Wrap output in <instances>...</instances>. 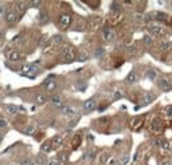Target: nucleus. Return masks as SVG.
<instances>
[{"instance_id": "nucleus-38", "label": "nucleus", "mask_w": 172, "mask_h": 165, "mask_svg": "<svg viewBox=\"0 0 172 165\" xmlns=\"http://www.w3.org/2000/svg\"><path fill=\"white\" fill-rule=\"evenodd\" d=\"M41 1H31V6L32 7H40Z\"/></svg>"}, {"instance_id": "nucleus-31", "label": "nucleus", "mask_w": 172, "mask_h": 165, "mask_svg": "<svg viewBox=\"0 0 172 165\" xmlns=\"http://www.w3.org/2000/svg\"><path fill=\"white\" fill-rule=\"evenodd\" d=\"M34 130H36V128H34V127H28V128L25 129V133H27V135H33V133H34Z\"/></svg>"}, {"instance_id": "nucleus-6", "label": "nucleus", "mask_w": 172, "mask_h": 165, "mask_svg": "<svg viewBox=\"0 0 172 165\" xmlns=\"http://www.w3.org/2000/svg\"><path fill=\"white\" fill-rule=\"evenodd\" d=\"M159 87H160L163 91H166V92H168V91L172 89V84L169 83L168 79H166V77H163L160 81H159Z\"/></svg>"}, {"instance_id": "nucleus-24", "label": "nucleus", "mask_w": 172, "mask_h": 165, "mask_svg": "<svg viewBox=\"0 0 172 165\" xmlns=\"http://www.w3.org/2000/svg\"><path fill=\"white\" fill-rule=\"evenodd\" d=\"M7 110H8L9 113H11V115H15V113L17 112V107L16 105H7Z\"/></svg>"}, {"instance_id": "nucleus-12", "label": "nucleus", "mask_w": 172, "mask_h": 165, "mask_svg": "<svg viewBox=\"0 0 172 165\" xmlns=\"http://www.w3.org/2000/svg\"><path fill=\"white\" fill-rule=\"evenodd\" d=\"M159 48H160L163 52H168V51H171L172 49V41H169V40L162 41V43L159 44Z\"/></svg>"}, {"instance_id": "nucleus-3", "label": "nucleus", "mask_w": 172, "mask_h": 165, "mask_svg": "<svg viewBox=\"0 0 172 165\" xmlns=\"http://www.w3.org/2000/svg\"><path fill=\"white\" fill-rule=\"evenodd\" d=\"M60 25L62 27V28H68L69 25H70V23H72V16L68 13H64L60 16Z\"/></svg>"}, {"instance_id": "nucleus-29", "label": "nucleus", "mask_w": 172, "mask_h": 165, "mask_svg": "<svg viewBox=\"0 0 172 165\" xmlns=\"http://www.w3.org/2000/svg\"><path fill=\"white\" fill-rule=\"evenodd\" d=\"M111 9H113L114 12H119V11H120V6H119L118 3H113V4H111Z\"/></svg>"}, {"instance_id": "nucleus-44", "label": "nucleus", "mask_w": 172, "mask_h": 165, "mask_svg": "<svg viewBox=\"0 0 172 165\" xmlns=\"http://www.w3.org/2000/svg\"><path fill=\"white\" fill-rule=\"evenodd\" d=\"M1 140H3V135L0 133V142H1Z\"/></svg>"}, {"instance_id": "nucleus-1", "label": "nucleus", "mask_w": 172, "mask_h": 165, "mask_svg": "<svg viewBox=\"0 0 172 165\" xmlns=\"http://www.w3.org/2000/svg\"><path fill=\"white\" fill-rule=\"evenodd\" d=\"M76 57H77V52H76V49L73 48V47H66V48L64 49L62 59L65 63H72V61L76 60Z\"/></svg>"}, {"instance_id": "nucleus-17", "label": "nucleus", "mask_w": 172, "mask_h": 165, "mask_svg": "<svg viewBox=\"0 0 172 165\" xmlns=\"http://www.w3.org/2000/svg\"><path fill=\"white\" fill-rule=\"evenodd\" d=\"M61 144H62V137L61 136H56L55 139L52 140V147L53 148H58Z\"/></svg>"}, {"instance_id": "nucleus-43", "label": "nucleus", "mask_w": 172, "mask_h": 165, "mask_svg": "<svg viewBox=\"0 0 172 165\" xmlns=\"http://www.w3.org/2000/svg\"><path fill=\"white\" fill-rule=\"evenodd\" d=\"M154 73H155V72H150V75H148L150 79H154Z\"/></svg>"}, {"instance_id": "nucleus-40", "label": "nucleus", "mask_w": 172, "mask_h": 165, "mask_svg": "<svg viewBox=\"0 0 172 165\" xmlns=\"http://www.w3.org/2000/svg\"><path fill=\"white\" fill-rule=\"evenodd\" d=\"M160 165H171V161H169V160H163V161H162V164Z\"/></svg>"}, {"instance_id": "nucleus-13", "label": "nucleus", "mask_w": 172, "mask_h": 165, "mask_svg": "<svg viewBox=\"0 0 172 165\" xmlns=\"http://www.w3.org/2000/svg\"><path fill=\"white\" fill-rule=\"evenodd\" d=\"M34 101H36V104H38V105L44 104V103L46 101V96L44 95V93H37L36 97H34Z\"/></svg>"}, {"instance_id": "nucleus-26", "label": "nucleus", "mask_w": 172, "mask_h": 165, "mask_svg": "<svg viewBox=\"0 0 172 165\" xmlns=\"http://www.w3.org/2000/svg\"><path fill=\"white\" fill-rule=\"evenodd\" d=\"M31 69H32L31 64H25V65H23V67H21V72H23V73H31Z\"/></svg>"}, {"instance_id": "nucleus-39", "label": "nucleus", "mask_w": 172, "mask_h": 165, "mask_svg": "<svg viewBox=\"0 0 172 165\" xmlns=\"http://www.w3.org/2000/svg\"><path fill=\"white\" fill-rule=\"evenodd\" d=\"M7 127V121L6 120H0V128H6Z\"/></svg>"}, {"instance_id": "nucleus-33", "label": "nucleus", "mask_w": 172, "mask_h": 165, "mask_svg": "<svg viewBox=\"0 0 172 165\" xmlns=\"http://www.w3.org/2000/svg\"><path fill=\"white\" fill-rule=\"evenodd\" d=\"M61 40H62V36L58 35V36H55L52 41H53V43H57V44H58V43H61Z\"/></svg>"}, {"instance_id": "nucleus-20", "label": "nucleus", "mask_w": 172, "mask_h": 165, "mask_svg": "<svg viewBox=\"0 0 172 165\" xmlns=\"http://www.w3.org/2000/svg\"><path fill=\"white\" fill-rule=\"evenodd\" d=\"M9 59H11L12 61H17V60H20V53L16 52V51H13V52L9 53Z\"/></svg>"}, {"instance_id": "nucleus-41", "label": "nucleus", "mask_w": 172, "mask_h": 165, "mask_svg": "<svg viewBox=\"0 0 172 165\" xmlns=\"http://www.w3.org/2000/svg\"><path fill=\"white\" fill-rule=\"evenodd\" d=\"M46 165H58V162L56 161V160H53V161H49Z\"/></svg>"}, {"instance_id": "nucleus-36", "label": "nucleus", "mask_w": 172, "mask_h": 165, "mask_svg": "<svg viewBox=\"0 0 172 165\" xmlns=\"http://www.w3.org/2000/svg\"><path fill=\"white\" fill-rule=\"evenodd\" d=\"M143 40H144V43H146V44H151L152 43V39L150 38V36H144Z\"/></svg>"}, {"instance_id": "nucleus-8", "label": "nucleus", "mask_w": 172, "mask_h": 165, "mask_svg": "<svg viewBox=\"0 0 172 165\" xmlns=\"http://www.w3.org/2000/svg\"><path fill=\"white\" fill-rule=\"evenodd\" d=\"M155 19H156V20H159V21H163V23H168V24H171V18H169L168 15L167 13H163V12H156V13H155Z\"/></svg>"}, {"instance_id": "nucleus-27", "label": "nucleus", "mask_w": 172, "mask_h": 165, "mask_svg": "<svg viewBox=\"0 0 172 165\" xmlns=\"http://www.w3.org/2000/svg\"><path fill=\"white\" fill-rule=\"evenodd\" d=\"M163 149H166V151H168V149H171V145H169V142L167 141V140H162V147Z\"/></svg>"}, {"instance_id": "nucleus-15", "label": "nucleus", "mask_w": 172, "mask_h": 165, "mask_svg": "<svg viewBox=\"0 0 172 165\" xmlns=\"http://www.w3.org/2000/svg\"><path fill=\"white\" fill-rule=\"evenodd\" d=\"M81 136L80 135H76L74 137H73V140H72V147H73V149H77L78 147H80V144H81Z\"/></svg>"}, {"instance_id": "nucleus-11", "label": "nucleus", "mask_w": 172, "mask_h": 165, "mask_svg": "<svg viewBox=\"0 0 172 165\" xmlns=\"http://www.w3.org/2000/svg\"><path fill=\"white\" fill-rule=\"evenodd\" d=\"M154 100H155V95H152V93H146V95L143 96V98H142V105H148V104H151Z\"/></svg>"}, {"instance_id": "nucleus-34", "label": "nucleus", "mask_w": 172, "mask_h": 165, "mask_svg": "<svg viewBox=\"0 0 172 165\" xmlns=\"http://www.w3.org/2000/svg\"><path fill=\"white\" fill-rule=\"evenodd\" d=\"M166 112H167V116H168V117H172V105H169V107H167Z\"/></svg>"}, {"instance_id": "nucleus-9", "label": "nucleus", "mask_w": 172, "mask_h": 165, "mask_svg": "<svg viewBox=\"0 0 172 165\" xmlns=\"http://www.w3.org/2000/svg\"><path fill=\"white\" fill-rule=\"evenodd\" d=\"M61 112H62L64 116H68V117L77 116V115H76V110L73 109V108H70V107H62L61 108Z\"/></svg>"}, {"instance_id": "nucleus-30", "label": "nucleus", "mask_w": 172, "mask_h": 165, "mask_svg": "<svg viewBox=\"0 0 172 165\" xmlns=\"http://www.w3.org/2000/svg\"><path fill=\"white\" fill-rule=\"evenodd\" d=\"M152 145H155V147L160 148V147H162V140H159V139H154V140H152Z\"/></svg>"}, {"instance_id": "nucleus-16", "label": "nucleus", "mask_w": 172, "mask_h": 165, "mask_svg": "<svg viewBox=\"0 0 172 165\" xmlns=\"http://www.w3.org/2000/svg\"><path fill=\"white\" fill-rule=\"evenodd\" d=\"M56 87H57L56 81H53V80H46V81H45V88H46V91H53V89H56Z\"/></svg>"}, {"instance_id": "nucleus-25", "label": "nucleus", "mask_w": 172, "mask_h": 165, "mask_svg": "<svg viewBox=\"0 0 172 165\" xmlns=\"http://www.w3.org/2000/svg\"><path fill=\"white\" fill-rule=\"evenodd\" d=\"M58 160H60L61 162H66V160H68V153H65V152L58 153Z\"/></svg>"}, {"instance_id": "nucleus-35", "label": "nucleus", "mask_w": 172, "mask_h": 165, "mask_svg": "<svg viewBox=\"0 0 172 165\" xmlns=\"http://www.w3.org/2000/svg\"><path fill=\"white\" fill-rule=\"evenodd\" d=\"M129 161H130V157H123V159H122V160H120V164H122V165H126V164H129Z\"/></svg>"}, {"instance_id": "nucleus-2", "label": "nucleus", "mask_w": 172, "mask_h": 165, "mask_svg": "<svg viewBox=\"0 0 172 165\" xmlns=\"http://www.w3.org/2000/svg\"><path fill=\"white\" fill-rule=\"evenodd\" d=\"M150 29H151V32L154 33L155 36H159V38H163V36L167 35L166 29H164L163 27H160V25H156V24H152V25H150Z\"/></svg>"}, {"instance_id": "nucleus-14", "label": "nucleus", "mask_w": 172, "mask_h": 165, "mask_svg": "<svg viewBox=\"0 0 172 165\" xmlns=\"http://www.w3.org/2000/svg\"><path fill=\"white\" fill-rule=\"evenodd\" d=\"M50 101H52V104H53V105H56V107H60V108H62V103H61V97H60V96H58V95L52 96Z\"/></svg>"}, {"instance_id": "nucleus-7", "label": "nucleus", "mask_w": 172, "mask_h": 165, "mask_svg": "<svg viewBox=\"0 0 172 165\" xmlns=\"http://www.w3.org/2000/svg\"><path fill=\"white\" fill-rule=\"evenodd\" d=\"M162 129H163V125H162L160 120L155 119L151 124V130L154 132V133H159V132H162Z\"/></svg>"}, {"instance_id": "nucleus-32", "label": "nucleus", "mask_w": 172, "mask_h": 165, "mask_svg": "<svg viewBox=\"0 0 172 165\" xmlns=\"http://www.w3.org/2000/svg\"><path fill=\"white\" fill-rule=\"evenodd\" d=\"M122 96H123V95H122V92H119V91H118V92L114 93V96H113V100H118V98H120Z\"/></svg>"}, {"instance_id": "nucleus-5", "label": "nucleus", "mask_w": 172, "mask_h": 165, "mask_svg": "<svg viewBox=\"0 0 172 165\" xmlns=\"http://www.w3.org/2000/svg\"><path fill=\"white\" fill-rule=\"evenodd\" d=\"M95 108H97V103H95L94 98H89V100H86V101L83 103V109H85V112H92Z\"/></svg>"}, {"instance_id": "nucleus-4", "label": "nucleus", "mask_w": 172, "mask_h": 165, "mask_svg": "<svg viewBox=\"0 0 172 165\" xmlns=\"http://www.w3.org/2000/svg\"><path fill=\"white\" fill-rule=\"evenodd\" d=\"M102 35H103V39H105V41H107V43H111V41H114V31L110 28H105L102 31Z\"/></svg>"}, {"instance_id": "nucleus-42", "label": "nucleus", "mask_w": 172, "mask_h": 165, "mask_svg": "<svg viewBox=\"0 0 172 165\" xmlns=\"http://www.w3.org/2000/svg\"><path fill=\"white\" fill-rule=\"evenodd\" d=\"M3 12H4V8H3V6H0V15L3 13Z\"/></svg>"}, {"instance_id": "nucleus-10", "label": "nucleus", "mask_w": 172, "mask_h": 165, "mask_svg": "<svg viewBox=\"0 0 172 165\" xmlns=\"http://www.w3.org/2000/svg\"><path fill=\"white\" fill-rule=\"evenodd\" d=\"M17 13H16V11H12V9H9L8 12L6 13V20L8 21V23H12V21H16L17 20Z\"/></svg>"}, {"instance_id": "nucleus-22", "label": "nucleus", "mask_w": 172, "mask_h": 165, "mask_svg": "<svg viewBox=\"0 0 172 165\" xmlns=\"http://www.w3.org/2000/svg\"><path fill=\"white\" fill-rule=\"evenodd\" d=\"M89 59V53L86 52V51H82V52L80 53V56H78V61H85Z\"/></svg>"}, {"instance_id": "nucleus-23", "label": "nucleus", "mask_w": 172, "mask_h": 165, "mask_svg": "<svg viewBox=\"0 0 172 165\" xmlns=\"http://www.w3.org/2000/svg\"><path fill=\"white\" fill-rule=\"evenodd\" d=\"M142 123H143V119H135L134 123H132V125L135 127V129H139V128L142 127ZM132 127V128H134Z\"/></svg>"}, {"instance_id": "nucleus-18", "label": "nucleus", "mask_w": 172, "mask_h": 165, "mask_svg": "<svg viewBox=\"0 0 172 165\" xmlns=\"http://www.w3.org/2000/svg\"><path fill=\"white\" fill-rule=\"evenodd\" d=\"M136 80H138V76H136V73L135 72H130L129 75H127V77H126L127 83H135Z\"/></svg>"}, {"instance_id": "nucleus-21", "label": "nucleus", "mask_w": 172, "mask_h": 165, "mask_svg": "<svg viewBox=\"0 0 172 165\" xmlns=\"http://www.w3.org/2000/svg\"><path fill=\"white\" fill-rule=\"evenodd\" d=\"M25 8H27V4H25V3H23V1H20V3H17V11L20 12V16L24 13Z\"/></svg>"}, {"instance_id": "nucleus-37", "label": "nucleus", "mask_w": 172, "mask_h": 165, "mask_svg": "<svg viewBox=\"0 0 172 165\" xmlns=\"http://www.w3.org/2000/svg\"><path fill=\"white\" fill-rule=\"evenodd\" d=\"M102 55H103V49L102 48L97 49V53H95V56H97V57H99V56H102Z\"/></svg>"}, {"instance_id": "nucleus-19", "label": "nucleus", "mask_w": 172, "mask_h": 165, "mask_svg": "<svg viewBox=\"0 0 172 165\" xmlns=\"http://www.w3.org/2000/svg\"><path fill=\"white\" fill-rule=\"evenodd\" d=\"M52 149H53V147H52L50 142H45V144L41 145V152H44V153H48V152H50Z\"/></svg>"}, {"instance_id": "nucleus-28", "label": "nucleus", "mask_w": 172, "mask_h": 165, "mask_svg": "<svg viewBox=\"0 0 172 165\" xmlns=\"http://www.w3.org/2000/svg\"><path fill=\"white\" fill-rule=\"evenodd\" d=\"M20 165H34V164L31 159H24V160H21Z\"/></svg>"}]
</instances>
